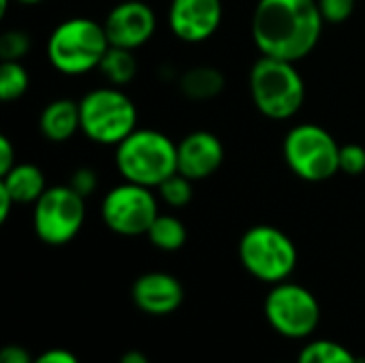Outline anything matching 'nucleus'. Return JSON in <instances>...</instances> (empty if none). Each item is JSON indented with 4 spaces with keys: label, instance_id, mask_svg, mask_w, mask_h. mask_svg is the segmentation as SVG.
Masks as SVG:
<instances>
[{
    "label": "nucleus",
    "instance_id": "obj_1",
    "mask_svg": "<svg viewBox=\"0 0 365 363\" xmlns=\"http://www.w3.org/2000/svg\"><path fill=\"white\" fill-rule=\"evenodd\" d=\"M323 24L317 0H259L252 15V39L263 56L297 62L312 53Z\"/></svg>",
    "mask_w": 365,
    "mask_h": 363
},
{
    "label": "nucleus",
    "instance_id": "obj_2",
    "mask_svg": "<svg viewBox=\"0 0 365 363\" xmlns=\"http://www.w3.org/2000/svg\"><path fill=\"white\" fill-rule=\"evenodd\" d=\"M115 167L126 182L158 188L178 173V143L160 131L135 128L115 145Z\"/></svg>",
    "mask_w": 365,
    "mask_h": 363
},
{
    "label": "nucleus",
    "instance_id": "obj_3",
    "mask_svg": "<svg viewBox=\"0 0 365 363\" xmlns=\"http://www.w3.org/2000/svg\"><path fill=\"white\" fill-rule=\"evenodd\" d=\"M109 47L111 43L103 24L90 17H71L49 34L47 58L62 75L77 77L98 68Z\"/></svg>",
    "mask_w": 365,
    "mask_h": 363
},
{
    "label": "nucleus",
    "instance_id": "obj_4",
    "mask_svg": "<svg viewBox=\"0 0 365 363\" xmlns=\"http://www.w3.org/2000/svg\"><path fill=\"white\" fill-rule=\"evenodd\" d=\"M255 107L269 120H289L297 116L306 101V83L295 62L261 56L248 77Z\"/></svg>",
    "mask_w": 365,
    "mask_h": 363
},
{
    "label": "nucleus",
    "instance_id": "obj_5",
    "mask_svg": "<svg viewBox=\"0 0 365 363\" xmlns=\"http://www.w3.org/2000/svg\"><path fill=\"white\" fill-rule=\"evenodd\" d=\"M237 252L244 270L267 285L289 280L297 267V248L293 240L272 225L250 227L242 235Z\"/></svg>",
    "mask_w": 365,
    "mask_h": 363
},
{
    "label": "nucleus",
    "instance_id": "obj_6",
    "mask_svg": "<svg viewBox=\"0 0 365 363\" xmlns=\"http://www.w3.org/2000/svg\"><path fill=\"white\" fill-rule=\"evenodd\" d=\"M81 133L101 145H118L137 128V107L118 88H96L79 101Z\"/></svg>",
    "mask_w": 365,
    "mask_h": 363
},
{
    "label": "nucleus",
    "instance_id": "obj_7",
    "mask_svg": "<svg viewBox=\"0 0 365 363\" xmlns=\"http://www.w3.org/2000/svg\"><path fill=\"white\" fill-rule=\"evenodd\" d=\"M289 169L306 182H325L340 173V143L319 124L293 126L282 143Z\"/></svg>",
    "mask_w": 365,
    "mask_h": 363
},
{
    "label": "nucleus",
    "instance_id": "obj_8",
    "mask_svg": "<svg viewBox=\"0 0 365 363\" xmlns=\"http://www.w3.org/2000/svg\"><path fill=\"white\" fill-rule=\"evenodd\" d=\"M263 312L269 327L289 340L312 336L321 323V304L314 293L289 280L272 285Z\"/></svg>",
    "mask_w": 365,
    "mask_h": 363
},
{
    "label": "nucleus",
    "instance_id": "obj_9",
    "mask_svg": "<svg viewBox=\"0 0 365 363\" xmlns=\"http://www.w3.org/2000/svg\"><path fill=\"white\" fill-rule=\"evenodd\" d=\"M86 220V197L66 186L47 188L34 203V233L47 246H64L77 237Z\"/></svg>",
    "mask_w": 365,
    "mask_h": 363
},
{
    "label": "nucleus",
    "instance_id": "obj_10",
    "mask_svg": "<svg viewBox=\"0 0 365 363\" xmlns=\"http://www.w3.org/2000/svg\"><path fill=\"white\" fill-rule=\"evenodd\" d=\"M158 214V201L152 188L126 180L124 184L113 186L101 205V216L107 229L124 237L145 235Z\"/></svg>",
    "mask_w": 365,
    "mask_h": 363
},
{
    "label": "nucleus",
    "instance_id": "obj_11",
    "mask_svg": "<svg viewBox=\"0 0 365 363\" xmlns=\"http://www.w3.org/2000/svg\"><path fill=\"white\" fill-rule=\"evenodd\" d=\"M103 26L111 45L135 51L154 36L156 15L143 0H124L109 11Z\"/></svg>",
    "mask_w": 365,
    "mask_h": 363
},
{
    "label": "nucleus",
    "instance_id": "obj_12",
    "mask_svg": "<svg viewBox=\"0 0 365 363\" xmlns=\"http://www.w3.org/2000/svg\"><path fill=\"white\" fill-rule=\"evenodd\" d=\"M222 21L220 0H171L169 26L184 43L207 41Z\"/></svg>",
    "mask_w": 365,
    "mask_h": 363
},
{
    "label": "nucleus",
    "instance_id": "obj_13",
    "mask_svg": "<svg viewBox=\"0 0 365 363\" xmlns=\"http://www.w3.org/2000/svg\"><path fill=\"white\" fill-rule=\"evenodd\" d=\"M225 163V145L210 131H195L178 143V173L192 182L214 175Z\"/></svg>",
    "mask_w": 365,
    "mask_h": 363
},
{
    "label": "nucleus",
    "instance_id": "obj_14",
    "mask_svg": "<svg viewBox=\"0 0 365 363\" xmlns=\"http://www.w3.org/2000/svg\"><path fill=\"white\" fill-rule=\"evenodd\" d=\"M130 300L141 312L152 317H165L182 306L184 287L175 276L167 272H148L133 282Z\"/></svg>",
    "mask_w": 365,
    "mask_h": 363
},
{
    "label": "nucleus",
    "instance_id": "obj_15",
    "mask_svg": "<svg viewBox=\"0 0 365 363\" xmlns=\"http://www.w3.org/2000/svg\"><path fill=\"white\" fill-rule=\"evenodd\" d=\"M43 137L51 143L68 141L77 131H81V111L79 103L71 98H56L43 111L38 120Z\"/></svg>",
    "mask_w": 365,
    "mask_h": 363
},
{
    "label": "nucleus",
    "instance_id": "obj_16",
    "mask_svg": "<svg viewBox=\"0 0 365 363\" xmlns=\"http://www.w3.org/2000/svg\"><path fill=\"white\" fill-rule=\"evenodd\" d=\"M0 184L6 188L15 203H36L38 197L47 190L43 171L30 163H17L9 173L0 178Z\"/></svg>",
    "mask_w": 365,
    "mask_h": 363
},
{
    "label": "nucleus",
    "instance_id": "obj_17",
    "mask_svg": "<svg viewBox=\"0 0 365 363\" xmlns=\"http://www.w3.org/2000/svg\"><path fill=\"white\" fill-rule=\"evenodd\" d=\"M180 88L192 101H210L225 90V75L216 66H192L182 75Z\"/></svg>",
    "mask_w": 365,
    "mask_h": 363
},
{
    "label": "nucleus",
    "instance_id": "obj_18",
    "mask_svg": "<svg viewBox=\"0 0 365 363\" xmlns=\"http://www.w3.org/2000/svg\"><path fill=\"white\" fill-rule=\"evenodd\" d=\"M145 235H148L150 244L163 252H175L188 240V231H186L184 223L171 214H158Z\"/></svg>",
    "mask_w": 365,
    "mask_h": 363
},
{
    "label": "nucleus",
    "instance_id": "obj_19",
    "mask_svg": "<svg viewBox=\"0 0 365 363\" xmlns=\"http://www.w3.org/2000/svg\"><path fill=\"white\" fill-rule=\"evenodd\" d=\"M98 71L107 77L109 83H113V86H126L137 75V58H135L133 49H124V47L111 45L109 51L105 53Z\"/></svg>",
    "mask_w": 365,
    "mask_h": 363
},
{
    "label": "nucleus",
    "instance_id": "obj_20",
    "mask_svg": "<svg viewBox=\"0 0 365 363\" xmlns=\"http://www.w3.org/2000/svg\"><path fill=\"white\" fill-rule=\"evenodd\" d=\"M297 363H361L344 344L336 340H312L308 342Z\"/></svg>",
    "mask_w": 365,
    "mask_h": 363
},
{
    "label": "nucleus",
    "instance_id": "obj_21",
    "mask_svg": "<svg viewBox=\"0 0 365 363\" xmlns=\"http://www.w3.org/2000/svg\"><path fill=\"white\" fill-rule=\"evenodd\" d=\"M28 86H30V77H28V71L21 66V62L2 60V64H0V98L4 103L17 101L26 94Z\"/></svg>",
    "mask_w": 365,
    "mask_h": 363
},
{
    "label": "nucleus",
    "instance_id": "obj_22",
    "mask_svg": "<svg viewBox=\"0 0 365 363\" xmlns=\"http://www.w3.org/2000/svg\"><path fill=\"white\" fill-rule=\"evenodd\" d=\"M160 199L171 208H184L192 201V180L182 173H173L158 186Z\"/></svg>",
    "mask_w": 365,
    "mask_h": 363
},
{
    "label": "nucleus",
    "instance_id": "obj_23",
    "mask_svg": "<svg viewBox=\"0 0 365 363\" xmlns=\"http://www.w3.org/2000/svg\"><path fill=\"white\" fill-rule=\"evenodd\" d=\"M30 51V36L24 30H6L0 36V58L19 62Z\"/></svg>",
    "mask_w": 365,
    "mask_h": 363
},
{
    "label": "nucleus",
    "instance_id": "obj_24",
    "mask_svg": "<svg viewBox=\"0 0 365 363\" xmlns=\"http://www.w3.org/2000/svg\"><path fill=\"white\" fill-rule=\"evenodd\" d=\"M340 171L357 178L365 173V148L359 143L340 145Z\"/></svg>",
    "mask_w": 365,
    "mask_h": 363
},
{
    "label": "nucleus",
    "instance_id": "obj_25",
    "mask_svg": "<svg viewBox=\"0 0 365 363\" xmlns=\"http://www.w3.org/2000/svg\"><path fill=\"white\" fill-rule=\"evenodd\" d=\"M325 24H344L355 13L357 0H317Z\"/></svg>",
    "mask_w": 365,
    "mask_h": 363
},
{
    "label": "nucleus",
    "instance_id": "obj_26",
    "mask_svg": "<svg viewBox=\"0 0 365 363\" xmlns=\"http://www.w3.org/2000/svg\"><path fill=\"white\" fill-rule=\"evenodd\" d=\"M68 186H71L75 193H79L81 197H90V195L96 190V186H98L96 171H94V169H90V167H79V169L73 173V178H71Z\"/></svg>",
    "mask_w": 365,
    "mask_h": 363
},
{
    "label": "nucleus",
    "instance_id": "obj_27",
    "mask_svg": "<svg viewBox=\"0 0 365 363\" xmlns=\"http://www.w3.org/2000/svg\"><path fill=\"white\" fill-rule=\"evenodd\" d=\"M32 363H79V359L75 357V353L66 349H49V351H43L38 357H34Z\"/></svg>",
    "mask_w": 365,
    "mask_h": 363
},
{
    "label": "nucleus",
    "instance_id": "obj_28",
    "mask_svg": "<svg viewBox=\"0 0 365 363\" xmlns=\"http://www.w3.org/2000/svg\"><path fill=\"white\" fill-rule=\"evenodd\" d=\"M34 357L19 344H9L0 351V363H32Z\"/></svg>",
    "mask_w": 365,
    "mask_h": 363
},
{
    "label": "nucleus",
    "instance_id": "obj_29",
    "mask_svg": "<svg viewBox=\"0 0 365 363\" xmlns=\"http://www.w3.org/2000/svg\"><path fill=\"white\" fill-rule=\"evenodd\" d=\"M15 150L9 137H0V178L15 167Z\"/></svg>",
    "mask_w": 365,
    "mask_h": 363
},
{
    "label": "nucleus",
    "instance_id": "obj_30",
    "mask_svg": "<svg viewBox=\"0 0 365 363\" xmlns=\"http://www.w3.org/2000/svg\"><path fill=\"white\" fill-rule=\"evenodd\" d=\"M11 205H15V201H13V197L6 193V188L0 184V223H6L9 212H11Z\"/></svg>",
    "mask_w": 365,
    "mask_h": 363
},
{
    "label": "nucleus",
    "instance_id": "obj_31",
    "mask_svg": "<svg viewBox=\"0 0 365 363\" xmlns=\"http://www.w3.org/2000/svg\"><path fill=\"white\" fill-rule=\"evenodd\" d=\"M120 363H150V359H148L145 353H141V351H126V353L120 357Z\"/></svg>",
    "mask_w": 365,
    "mask_h": 363
},
{
    "label": "nucleus",
    "instance_id": "obj_32",
    "mask_svg": "<svg viewBox=\"0 0 365 363\" xmlns=\"http://www.w3.org/2000/svg\"><path fill=\"white\" fill-rule=\"evenodd\" d=\"M17 2H21V4H38L43 0H17Z\"/></svg>",
    "mask_w": 365,
    "mask_h": 363
},
{
    "label": "nucleus",
    "instance_id": "obj_33",
    "mask_svg": "<svg viewBox=\"0 0 365 363\" xmlns=\"http://www.w3.org/2000/svg\"><path fill=\"white\" fill-rule=\"evenodd\" d=\"M361 363H365V359H364V362H361Z\"/></svg>",
    "mask_w": 365,
    "mask_h": 363
}]
</instances>
